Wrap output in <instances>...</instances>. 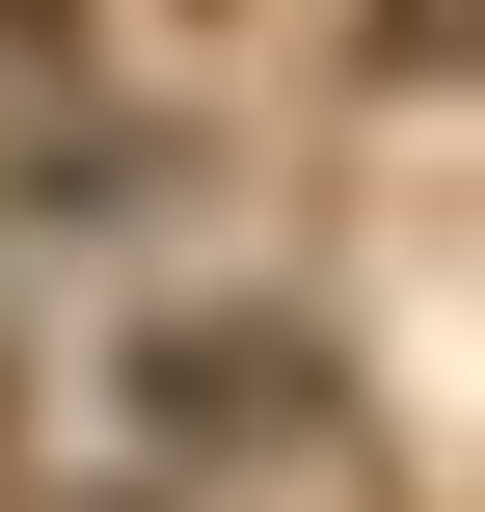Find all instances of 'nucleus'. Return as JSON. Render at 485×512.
Wrapping results in <instances>:
<instances>
[{
  "instance_id": "obj_2",
  "label": "nucleus",
  "mask_w": 485,
  "mask_h": 512,
  "mask_svg": "<svg viewBox=\"0 0 485 512\" xmlns=\"http://www.w3.org/2000/svg\"><path fill=\"white\" fill-rule=\"evenodd\" d=\"M81 81H108V27H81V0H0V162L81 135Z\"/></svg>"
},
{
  "instance_id": "obj_1",
  "label": "nucleus",
  "mask_w": 485,
  "mask_h": 512,
  "mask_svg": "<svg viewBox=\"0 0 485 512\" xmlns=\"http://www.w3.org/2000/svg\"><path fill=\"white\" fill-rule=\"evenodd\" d=\"M108 432H135L162 486H351L378 378H351L297 297H189V324H135V351H108Z\"/></svg>"
}]
</instances>
